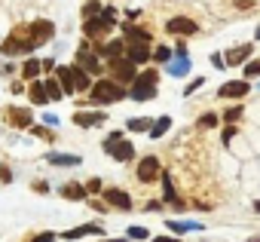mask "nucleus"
<instances>
[{
    "label": "nucleus",
    "instance_id": "1",
    "mask_svg": "<svg viewBox=\"0 0 260 242\" xmlns=\"http://www.w3.org/2000/svg\"><path fill=\"white\" fill-rule=\"evenodd\" d=\"M125 98V86L116 83V80H95L92 89H89V98L80 101V104H92V107H101V104H113V101H122Z\"/></svg>",
    "mask_w": 260,
    "mask_h": 242
},
{
    "label": "nucleus",
    "instance_id": "2",
    "mask_svg": "<svg viewBox=\"0 0 260 242\" xmlns=\"http://www.w3.org/2000/svg\"><path fill=\"white\" fill-rule=\"evenodd\" d=\"M34 49H37V43H34L28 25H25V28H16V31L4 40V46H0V52H4V55H25V52H34Z\"/></svg>",
    "mask_w": 260,
    "mask_h": 242
},
{
    "label": "nucleus",
    "instance_id": "3",
    "mask_svg": "<svg viewBox=\"0 0 260 242\" xmlns=\"http://www.w3.org/2000/svg\"><path fill=\"white\" fill-rule=\"evenodd\" d=\"M138 65L135 62H128L125 55H119V58H110V77L116 80V83H135V77H138V71H135Z\"/></svg>",
    "mask_w": 260,
    "mask_h": 242
},
{
    "label": "nucleus",
    "instance_id": "4",
    "mask_svg": "<svg viewBox=\"0 0 260 242\" xmlns=\"http://www.w3.org/2000/svg\"><path fill=\"white\" fill-rule=\"evenodd\" d=\"M110 31H113V22L104 19V16H92V19L83 22V34H86V40H101V37H107Z\"/></svg>",
    "mask_w": 260,
    "mask_h": 242
},
{
    "label": "nucleus",
    "instance_id": "5",
    "mask_svg": "<svg viewBox=\"0 0 260 242\" xmlns=\"http://www.w3.org/2000/svg\"><path fill=\"white\" fill-rule=\"evenodd\" d=\"M77 65H80L86 74H98V71H101V55L89 46V40L80 43V49H77Z\"/></svg>",
    "mask_w": 260,
    "mask_h": 242
},
{
    "label": "nucleus",
    "instance_id": "6",
    "mask_svg": "<svg viewBox=\"0 0 260 242\" xmlns=\"http://www.w3.org/2000/svg\"><path fill=\"white\" fill-rule=\"evenodd\" d=\"M166 31L175 34V37H193V34L199 31V25H196L193 19H187V16H175V19L166 22Z\"/></svg>",
    "mask_w": 260,
    "mask_h": 242
},
{
    "label": "nucleus",
    "instance_id": "7",
    "mask_svg": "<svg viewBox=\"0 0 260 242\" xmlns=\"http://www.w3.org/2000/svg\"><path fill=\"white\" fill-rule=\"evenodd\" d=\"M101 196L107 199V205H110V208H119V211H132V205H135V202H132V196H128L125 190H119V187H107Z\"/></svg>",
    "mask_w": 260,
    "mask_h": 242
},
{
    "label": "nucleus",
    "instance_id": "8",
    "mask_svg": "<svg viewBox=\"0 0 260 242\" xmlns=\"http://www.w3.org/2000/svg\"><path fill=\"white\" fill-rule=\"evenodd\" d=\"M162 172H159V160L156 157H144L141 163H138V172H135V178L141 181V184H150V181H156Z\"/></svg>",
    "mask_w": 260,
    "mask_h": 242
},
{
    "label": "nucleus",
    "instance_id": "9",
    "mask_svg": "<svg viewBox=\"0 0 260 242\" xmlns=\"http://www.w3.org/2000/svg\"><path fill=\"white\" fill-rule=\"evenodd\" d=\"M125 58L135 62V65H147L153 58V49H150V43H128L125 46Z\"/></svg>",
    "mask_w": 260,
    "mask_h": 242
},
{
    "label": "nucleus",
    "instance_id": "10",
    "mask_svg": "<svg viewBox=\"0 0 260 242\" xmlns=\"http://www.w3.org/2000/svg\"><path fill=\"white\" fill-rule=\"evenodd\" d=\"M31 28V37H34V43L40 46V43H49L52 37H55V25L49 22V19H40V22H34V25H28Z\"/></svg>",
    "mask_w": 260,
    "mask_h": 242
},
{
    "label": "nucleus",
    "instance_id": "11",
    "mask_svg": "<svg viewBox=\"0 0 260 242\" xmlns=\"http://www.w3.org/2000/svg\"><path fill=\"white\" fill-rule=\"evenodd\" d=\"M248 92H251V83H248V80H230V83H223V86L217 89L220 98H245Z\"/></svg>",
    "mask_w": 260,
    "mask_h": 242
},
{
    "label": "nucleus",
    "instance_id": "12",
    "mask_svg": "<svg viewBox=\"0 0 260 242\" xmlns=\"http://www.w3.org/2000/svg\"><path fill=\"white\" fill-rule=\"evenodd\" d=\"M104 119H107V113H104V110H89V113H86V110H77V113H74V123H77V126H83V129L101 126Z\"/></svg>",
    "mask_w": 260,
    "mask_h": 242
},
{
    "label": "nucleus",
    "instance_id": "13",
    "mask_svg": "<svg viewBox=\"0 0 260 242\" xmlns=\"http://www.w3.org/2000/svg\"><path fill=\"white\" fill-rule=\"evenodd\" d=\"M132 98H135V101H150V98H156V83H147V80L135 77V83H132Z\"/></svg>",
    "mask_w": 260,
    "mask_h": 242
},
{
    "label": "nucleus",
    "instance_id": "14",
    "mask_svg": "<svg viewBox=\"0 0 260 242\" xmlns=\"http://www.w3.org/2000/svg\"><path fill=\"white\" fill-rule=\"evenodd\" d=\"M107 154L113 157V160H119V163H128V160H132L135 157V147H132V141H116L113 147H107Z\"/></svg>",
    "mask_w": 260,
    "mask_h": 242
},
{
    "label": "nucleus",
    "instance_id": "15",
    "mask_svg": "<svg viewBox=\"0 0 260 242\" xmlns=\"http://www.w3.org/2000/svg\"><path fill=\"white\" fill-rule=\"evenodd\" d=\"M98 55L101 58H119V55H125V40H119V37H113V40H107L101 49H98Z\"/></svg>",
    "mask_w": 260,
    "mask_h": 242
},
{
    "label": "nucleus",
    "instance_id": "16",
    "mask_svg": "<svg viewBox=\"0 0 260 242\" xmlns=\"http://www.w3.org/2000/svg\"><path fill=\"white\" fill-rule=\"evenodd\" d=\"M251 52H254V46H251V43H245V46H239V49H230V52H226V58H223V62H226V65H233V68H236V65H245V62H248V58H251Z\"/></svg>",
    "mask_w": 260,
    "mask_h": 242
},
{
    "label": "nucleus",
    "instance_id": "17",
    "mask_svg": "<svg viewBox=\"0 0 260 242\" xmlns=\"http://www.w3.org/2000/svg\"><path fill=\"white\" fill-rule=\"evenodd\" d=\"M190 65H193V62H190V55H178V52H175V58H172L166 68H169V74H172V77H184V74H190Z\"/></svg>",
    "mask_w": 260,
    "mask_h": 242
},
{
    "label": "nucleus",
    "instance_id": "18",
    "mask_svg": "<svg viewBox=\"0 0 260 242\" xmlns=\"http://www.w3.org/2000/svg\"><path fill=\"white\" fill-rule=\"evenodd\" d=\"M55 80H58V86H61V92H64V95H71V92H77V86H74V74H71V68H64V65H58V68H55Z\"/></svg>",
    "mask_w": 260,
    "mask_h": 242
},
{
    "label": "nucleus",
    "instance_id": "19",
    "mask_svg": "<svg viewBox=\"0 0 260 242\" xmlns=\"http://www.w3.org/2000/svg\"><path fill=\"white\" fill-rule=\"evenodd\" d=\"M122 34L128 37V43H150V34H147L144 28H135L132 22H128V25H122Z\"/></svg>",
    "mask_w": 260,
    "mask_h": 242
},
{
    "label": "nucleus",
    "instance_id": "20",
    "mask_svg": "<svg viewBox=\"0 0 260 242\" xmlns=\"http://www.w3.org/2000/svg\"><path fill=\"white\" fill-rule=\"evenodd\" d=\"M10 119H13L19 129H25V126H31V123H34L31 110H25V107H13V110H10Z\"/></svg>",
    "mask_w": 260,
    "mask_h": 242
},
{
    "label": "nucleus",
    "instance_id": "21",
    "mask_svg": "<svg viewBox=\"0 0 260 242\" xmlns=\"http://www.w3.org/2000/svg\"><path fill=\"white\" fill-rule=\"evenodd\" d=\"M28 95H31V101H34V104H49V92H46V86H43L40 80H34V83H31Z\"/></svg>",
    "mask_w": 260,
    "mask_h": 242
},
{
    "label": "nucleus",
    "instance_id": "22",
    "mask_svg": "<svg viewBox=\"0 0 260 242\" xmlns=\"http://www.w3.org/2000/svg\"><path fill=\"white\" fill-rule=\"evenodd\" d=\"M71 74H74V86H77V89H92V77H89L80 65H71Z\"/></svg>",
    "mask_w": 260,
    "mask_h": 242
},
{
    "label": "nucleus",
    "instance_id": "23",
    "mask_svg": "<svg viewBox=\"0 0 260 242\" xmlns=\"http://www.w3.org/2000/svg\"><path fill=\"white\" fill-rule=\"evenodd\" d=\"M58 193H61L64 199H86V187H83V184H61Z\"/></svg>",
    "mask_w": 260,
    "mask_h": 242
},
{
    "label": "nucleus",
    "instance_id": "24",
    "mask_svg": "<svg viewBox=\"0 0 260 242\" xmlns=\"http://www.w3.org/2000/svg\"><path fill=\"white\" fill-rule=\"evenodd\" d=\"M150 126H153V119H147V116H132L125 123L128 132H150Z\"/></svg>",
    "mask_w": 260,
    "mask_h": 242
},
{
    "label": "nucleus",
    "instance_id": "25",
    "mask_svg": "<svg viewBox=\"0 0 260 242\" xmlns=\"http://www.w3.org/2000/svg\"><path fill=\"white\" fill-rule=\"evenodd\" d=\"M169 230L172 233H196V230H202V224H196V221H169Z\"/></svg>",
    "mask_w": 260,
    "mask_h": 242
},
{
    "label": "nucleus",
    "instance_id": "26",
    "mask_svg": "<svg viewBox=\"0 0 260 242\" xmlns=\"http://www.w3.org/2000/svg\"><path fill=\"white\" fill-rule=\"evenodd\" d=\"M169 126H172V116H159V119H153V126H150V138H162V135L169 132Z\"/></svg>",
    "mask_w": 260,
    "mask_h": 242
},
{
    "label": "nucleus",
    "instance_id": "27",
    "mask_svg": "<svg viewBox=\"0 0 260 242\" xmlns=\"http://www.w3.org/2000/svg\"><path fill=\"white\" fill-rule=\"evenodd\" d=\"M46 160L52 166H80V157H74V154H49Z\"/></svg>",
    "mask_w": 260,
    "mask_h": 242
},
{
    "label": "nucleus",
    "instance_id": "28",
    "mask_svg": "<svg viewBox=\"0 0 260 242\" xmlns=\"http://www.w3.org/2000/svg\"><path fill=\"white\" fill-rule=\"evenodd\" d=\"M89 233H101V224H83L77 230H68L64 239H80V236H89Z\"/></svg>",
    "mask_w": 260,
    "mask_h": 242
},
{
    "label": "nucleus",
    "instance_id": "29",
    "mask_svg": "<svg viewBox=\"0 0 260 242\" xmlns=\"http://www.w3.org/2000/svg\"><path fill=\"white\" fill-rule=\"evenodd\" d=\"M43 71V65L37 62V58H28L25 62V68H22V77H28V80H37V74Z\"/></svg>",
    "mask_w": 260,
    "mask_h": 242
},
{
    "label": "nucleus",
    "instance_id": "30",
    "mask_svg": "<svg viewBox=\"0 0 260 242\" xmlns=\"http://www.w3.org/2000/svg\"><path fill=\"white\" fill-rule=\"evenodd\" d=\"M43 86H46V92H49V101H61V95H64V92H61V86H58V80H55V77H49Z\"/></svg>",
    "mask_w": 260,
    "mask_h": 242
},
{
    "label": "nucleus",
    "instance_id": "31",
    "mask_svg": "<svg viewBox=\"0 0 260 242\" xmlns=\"http://www.w3.org/2000/svg\"><path fill=\"white\" fill-rule=\"evenodd\" d=\"M172 58H175V52H172L169 46H156V49H153V62H159V65H169Z\"/></svg>",
    "mask_w": 260,
    "mask_h": 242
},
{
    "label": "nucleus",
    "instance_id": "32",
    "mask_svg": "<svg viewBox=\"0 0 260 242\" xmlns=\"http://www.w3.org/2000/svg\"><path fill=\"white\" fill-rule=\"evenodd\" d=\"M92 16H101V4H98V0H86V4H83V19H92Z\"/></svg>",
    "mask_w": 260,
    "mask_h": 242
},
{
    "label": "nucleus",
    "instance_id": "33",
    "mask_svg": "<svg viewBox=\"0 0 260 242\" xmlns=\"http://www.w3.org/2000/svg\"><path fill=\"white\" fill-rule=\"evenodd\" d=\"M217 123H220L217 113H202V116H199V126H202V129H214Z\"/></svg>",
    "mask_w": 260,
    "mask_h": 242
},
{
    "label": "nucleus",
    "instance_id": "34",
    "mask_svg": "<svg viewBox=\"0 0 260 242\" xmlns=\"http://www.w3.org/2000/svg\"><path fill=\"white\" fill-rule=\"evenodd\" d=\"M245 77H260V58L245 62Z\"/></svg>",
    "mask_w": 260,
    "mask_h": 242
},
{
    "label": "nucleus",
    "instance_id": "35",
    "mask_svg": "<svg viewBox=\"0 0 260 242\" xmlns=\"http://www.w3.org/2000/svg\"><path fill=\"white\" fill-rule=\"evenodd\" d=\"M239 116H242V107H239V104H236V107H230V110L223 113V119H226V123H236Z\"/></svg>",
    "mask_w": 260,
    "mask_h": 242
},
{
    "label": "nucleus",
    "instance_id": "36",
    "mask_svg": "<svg viewBox=\"0 0 260 242\" xmlns=\"http://www.w3.org/2000/svg\"><path fill=\"white\" fill-rule=\"evenodd\" d=\"M128 239H147V230L144 227H128Z\"/></svg>",
    "mask_w": 260,
    "mask_h": 242
},
{
    "label": "nucleus",
    "instance_id": "37",
    "mask_svg": "<svg viewBox=\"0 0 260 242\" xmlns=\"http://www.w3.org/2000/svg\"><path fill=\"white\" fill-rule=\"evenodd\" d=\"M119 138H122V132H110V135L104 138V150H107V147H113V144H116Z\"/></svg>",
    "mask_w": 260,
    "mask_h": 242
},
{
    "label": "nucleus",
    "instance_id": "38",
    "mask_svg": "<svg viewBox=\"0 0 260 242\" xmlns=\"http://www.w3.org/2000/svg\"><path fill=\"white\" fill-rule=\"evenodd\" d=\"M202 83H205V80H202V77H196V80H193V83H190V86L184 89V95H190V92H196V89H199Z\"/></svg>",
    "mask_w": 260,
    "mask_h": 242
},
{
    "label": "nucleus",
    "instance_id": "39",
    "mask_svg": "<svg viewBox=\"0 0 260 242\" xmlns=\"http://www.w3.org/2000/svg\"><path fill=\"white\" fill-rule=\"evenodd\" d=\"M31 242H55V233H40V236L31 239Z\"/></svg>",
    "mask_w": 260,
    "mask_h": 242
},
{
    "label": "nucleus",
    "instance_id": "40",
    "mask_svg": "<svg viewBox=\"0 0 260 242\" xmlns=\"http://www.w3.org/2000/svg\"><path fill=\"white\" fill-rule=\"evenodd\" d=\"M86 190H89V193H98V190H101V181H98V178H92V181H89V187H86Z\"/></svg>",
    "mask_w": 260,
    "mask_h": 242
},
{
    "label": "nucleus",
    "instance_id": "41",
    "mask_svg": "<svg viewBox=\"0 0 260 242\" xmlns=\"http://www.w3.org/2000/svg\"><path fill=\"white\" fill-rule=\"evenodd\" d=\"M236 7H239V10H251V7H254V0H236Z\"/></svg>",
    "mask_w": 260,
    "mask_h": 242
},
{
    "label": "nucleus",
    "instance_id": "42",
    "mask_svg": "<svg viewBox=\"0 0 260 242\" xmlns=\"http://www.w3.org/2000/svg\"><path fill=\"white\" fill-rule=\"evenodd\" d=\"M211 65H214V68H223V65H226V62H223V58H220V55H211Z\"/></svg>",
    "mask_w": 260,
    "mask_h": 242
},
{
    "label": "nucleus",
    "instance_id": "43",
    "mask_svg": "<svg viewBox=\"0 0 260 242\" xmlns=\"http://www.w3.org/2000/svg\"><path fill=\"white\" fill-rule=\"evenodd\" d=\"M153 242H181V239H172V236H156Z\"/></svg>",
    "mask_w": 260,
    "mask_h": 242
},
{
    "label": "nucleus",
    "instance_id": "44",
    "mask_svg": "<svg viewBox=\"0 0 260 242\" xmlns=\"http://www.w3.org/2000/svg\"><path fill=\"white\" fill-rule=\"evenodd\" d=\"M101 242H125V239H101Z\"/></svg>",
    "mask_w": 260,
    "mask_h": 242
},
{
    "label": "nucleus",
    "instance_id": "45",
    "mask_svg": "<svg viewBox=\"0 0 260 242\" xmlns=\"http://www.w3.org/2000/svg\"><path fill=\"white\" fill-rule=\"evenodd\" d=\"M254 37H257V40H260V28H257V31H254Z\"/></svg>",
    "mask_w": 260,
    "mask_h": 242
},
{
    "label": "nucleus",
    "instance_id": "46",
    "mask_svg": "<svg viewBox=\"0 0 260 242\" xmlns=\"http://www.w3.org/2000/svg\"><path fill=\"white\" fill-rule=\"evenodd\" d=\"M254 208H257V211H260V202H254Z\"/></svg>",
    "mask_w": 260,
    "mask_h": 242
}]
</instances>
